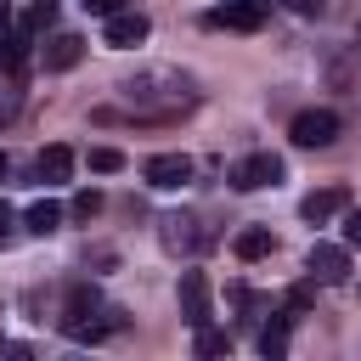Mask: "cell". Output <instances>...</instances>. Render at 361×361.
I'll return each instance as SVG.
<instances>
[{"label":"cell","instance_id":"1","mask_svg":"<svg viewBox=\"0 0 361 361\" xmlns=\"http://www.w3.org/2000/svg\"><path fill=\"white\" fill-rule=\"evenodd\" d=\"M265 17H271V0H220L203 23H209V28H237V34H254V28H265Z\"/></svg>","mask_w":361,"mask_h":361},{"label":"cell","instance_id":"2","mask_svg":"<svg viewBox=\"0 0 361 361\" xmlns=\"http://www.w3.org/2000/svg\"><path fill=\"white\" fill-rule=\"evenodd\" d=\"M282 180V158L276 152H248L231 164V186L237 192H259V186H276Z\"/></svg>","mask_w":361,"mask_h":361},{"label":"cell","instance_id":"3","mask_svg":"<svg viewBox=\"0 0 361 361\" xmlns=\"http://www.w3.org/2000/svg\"><path fill=\"white\" fill-rule=\"evenodd\" d=\"M293 147H333V135H338V113L333 107H310V113H299L293 118Z\"/></svg>","mask_w":361,"mask_h":361},{"label":"cell","instance_id":"4","mask_svg":"<svg viewBox=\"0 0 361 361\" xmlns=\"http://www.w3.org/2000/svg\"><path fill=\"white\" fill-rule=\"evenodd\" d=\"M305 271H310L316 282H344V276H350V243H310Z\"/></svg>","mask_w":361,"mask_h":361},{"label":"cell","instance_id":"5","mask_svg":"<svg viewBox=\"0 0 361 361\" xmlns=\"http://www.w3.org/2000/svg\"><path fill=\"white\" fill-rule=\"evenodd\" d=\"M102 23H107V28H102V39H107V45H118V51H130V45H141V39L152 34L147 11H130V6H124V11H113V17H102Z\"/></svg>","mask_w":361,"mask_h":361},{"label":"cell","instance_id":"6","mask_svg":"<svg viewBox=\"0 0 361 361\" xmlns=\"http://www.w3.org/2000/svg\"><path fill=\"white\" fill-rule=\"evenodd\" d=\"M147 186H158V192H175V186H186L192 180V158L186 152H158V158H147Z\"/></svg>","mask_w":361,"mask_h":361},{"label":"cell","instance_id":"7","mask_svg":"<svg viewBox=\"0 0 361 361\" xmlns=\"http://www.w3.org/2000/svg\"><path fill=\"white\" fill-rule=\"evenodd\" d=\"M180 322L186 327L209 322V276L203 271H180Z\"/></svg>","mask_w":361,"mask_h":361},{"label":"cell","instance_id":"8","mask_svg":"<svg viewBox=\"0 0 361 361\" xmlns=\"http://www.w3.org/2000/svg\"><path fill=\"white\" fill-rule=\"evenodd\" d=\"M28 28L17 23V28H0V73L6 79H17V73H28Z\"/></svg>","mask_w":361,"mask_h":361},{"label":"cell","instance_id":"9","mask_svg":"<svg viewBox=\"0 0 361 361\" xmlns=\"http://www.w3.org/2000/svg\"><path fill=\"white\" fill-rule=\"evenodd\" d=\"M350 209V192L344 186H322V192H310L305 203H299V214L310 220V226H322V220H333V214H344Z\"/></svg>","mask_w":361,"mask_h":361},{"label":"cell","instance_id":"10","mask_svg":"<svg viewBox=\"0 0 361 361\" xmlns=\"http://www.w3.org/2000/svg\"><path fill=\"white\" fill-rule=\"evenodd\" d=\"M79 56H85L79 34H51L45 39V73H68V68H79Z\"/></svg>","mask_w":361,"mask_h":361},{"label":"cell","instance_id":"11","mask_svg":"<svg viewBox=\"0 0 361 361\" xmlns=\"http://www.w3.org/2000/svg\"><path fill=\"white\" fill-rule=\"evenodd\" d=\"M68 175H73V147H62V141L45 147V152H39V180H45V186H62Z\"/></svg>","mask_w":361,"mask_h":361},{"label":"cell","instance_id":"12","mask_svg":"<svg viewBox=\"0 0 361 361\" xmlns=\"http://www.w3.org/2000/svg\"><path fill=\"white\" fill-rule=\"evenodd\" d=\"M23 226H28L34 237H51V231L62 226V203H51V197H39V203H28V214H23Z\"/></svg>","mask_w":361,"mask_h":361},{"label":"cell","instance_id":"13","mask_svg":"<svg viewBox=\"0 0 361 361\" xmlns=\"http://www.w3.org/2000/svg\"><path fill=\"white\" fill-rule=\"evenodd\" d=\"M276 248V237L265 231V226H248V231H237V259H265Z\"/></svg>","mask_w":361,"mask_h":361},{"label":"cell","instance_id":"14","mask_svg":"<svg viewBox=\"0 0 361 361\" xmlns=\"http://www.w3.org/2000/svg\"><path fill=\"white\" fill-rule=\"evenodd\" d=\"M56 11H62V0H28V6H23V28H28V34H45V28L56 23Z\"/></svg>","mask_w":361,"mask_h":361},{"label":"cell","instance_id":"15","mask_svg":"<svg viewBox=\"0 0 361 361\" xmlns=\"http://www.w3.org/2000/svg\"><path fill=\"white\" fill-rule=\"evenodd\" d=\"M164 243H169V248H192V243H197V231H192V220H180V214H169V220H164Z\"/></svg>","mask_w":361,"mask_h":361},{"label":"cell","instance_id":"16","mask_svg":"<svg viewBox=\"0 0 361 361\" xmlns=\"http://www.w3.org/2000/svg\"><path fill=\"white\" fill-rule=\"evenodd\" d=\"M259 350H265V355H282V350H288V316H276V322L259 333Z\"/></svg>","mask_w":361,"mask_h":361},{"label":"cell","instance_id":"17","mask_svg":"<svg viewBox=\"0 0 361 361\" xmlns=\"http://www.w3.org/2000/svg\"><path fill=\"white\" fill-rule=\"evenodd\" d=\"M90 169L96 175H113V169H124V152L118 147H90Z\"/></svg>","mask_w":361,"mask_h":361},{"label":"cell","instance_id":"18","mask_svg":"<svg viewBox=\"0 0 361 361\" xmlns=\"http://www.w3.org/2000/svg\"><path fill=\"white\" fill-rule=\"evenodd\" d=\"M226 350H231V338H226V333H214V327L203 322V327H197V355H226Z\"/></svg>","mask_w":361,"mask_h":361},{"label":"cell","instance_id":"19","mask_svg":"<svg viewBox=\"0 0 361 361\" xmlns=\"http://www.w3.org/2000/svg\"><path fill=\"white\" fill-rule=\"evenodd\" d=\"M96 209H102V192H79L73 197V220H96Z\"/></svg>","mask_w":361,"mask_h":361},{"label":"cell","instance_id":"20","mask_svg":"<svg viewBox=\"0 0 361 361\" xmlns=\"http://www.w3.org/2000/svg\"><path fill=\"white\" fill-rule=\"evenodd\" d=\"M90 17H113V11H124V0H79Z\"/></svg>","mask_w":361,"mask_h":361},{"label":"cell","instance_id":"21","mask_svg":"<svg viewBox=\"0 0 361 361\" xmlns=\"http://www.w3.org/2000/svg\"><path fill=\"white\" fill-rule=\"evenodd\" d=\"M344 243H350V248H361V209H350V214H344Z\"/></svg>","mask_w":361,"mask_h":361},{"label":"cell","instance_id":"22","mask_svg":"<svg viewBox=\"0 0 361 361\" xmlns=\"http://www.w3.org/2000/svg\"><path fill=\"white\" fill-rule=\"evenodd\" d=\"M11 231H17V214H11V203H6V197H0V248H6V243H11Z\"/></svg>","mask_w":361,"mask_h":361},{"label":"cell","instance_id":"23","mask_svg":"<svg viewBox=\"0 0 361 361\" xmlns=\"http://www.w3.org/2000/svg\"><path fill=\"white\" fill-rule=\"evenodd\" d=\"M288 11H299V17H322V0H282Z\"/></svg>","mask_w":361,"mask_h":361},{"label":"cell","instance_id":"24","mask_svg":"<svg viewBox=\"0 0 361 361\" xmlns=\"http://www.w3.org/2000/svg\"><path fill=\"white\" fill-rule=\"evenodd\" d=\"M0 28H11V0H0Z\"/></svg>","mask_w":361,"mask_h":361},{"label":"cell","instance_id":"25","mask_svg":"<svg viewBox=\"0 0 361 361\" xmlns=\"http://www.w3.org/2000/svg\"><path fill=\"white\" fill-rule=\"evenodd\" d=\"M6 169H11V164H6V152H0V180H6Z\"/></svg>","mask_w":361,"mask_h":361},{"label":"cell","instance_id":"26","mask_svg":"<svg viewBox=\"0 0 361 361\" xmlns=\"http://www.w3.org/2000/svg\"><path fill=\"white\" fill-rule=\"evenodd\" d=\"M355 39H361V28H355Z\"/></svg>","mask_w":361,"mask_h":361}]
</instances>
